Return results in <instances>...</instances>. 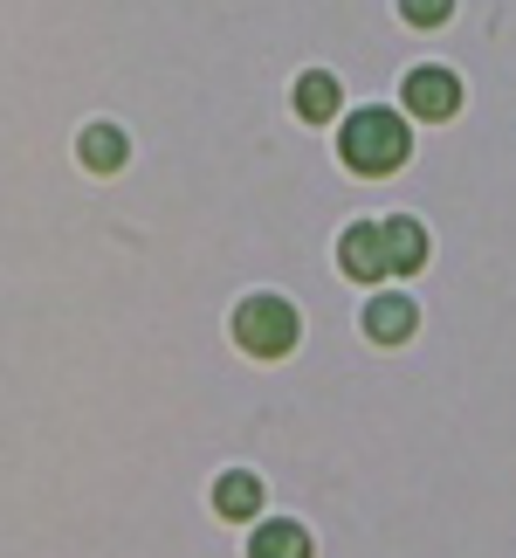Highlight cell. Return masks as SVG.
<instances>
[{
    "instance_id": "cell-1",
    "label": "cell",
    "mask_w": 516,
    "mask_h": 558,
    "mask_svg": "<svg viewBox=\"0 0 516 558\" xmlns=\"http://www.w3.org/2000/svg\"><path fill=\"white\" fill-rule=\"evenodd\" d=\"M406 118L400 111H352V124L337 132V153L352 173H393V166H406Z\"/></svg>"
},
{
    "instance_id": "cell-2",
    "label": "cell",
    "mask_w": 516,
    "mask_h": 558,
    "mask_svg": "<svg viewBox=\"0 0 516 558\" xmlns=\"http://www.w3.org/2000/svg\"><path fill=\"white\" fill-rule=\"evenodd\" d=\"M234 345L255 352V359H283L296 345V311L283 296H242V311H234Z\"/></svg>"
},
{
    "instance_id": "cell-3",
    "label": "cell",
    "mask_w": 516,
    "mask_h": 558,
    "mask_svg": "<svg viewBox=\"0 0 516 558\" xmlns=\"http://www.w3.org/2000/svg\"><path fill=\"white\" fill-rule=\"evenodd\" d=\"M337 269L352 276V283H379V276H393V269H385V228L379 221H352V228H344Z\"/></svg>"
},
{
    "instance_id": "cell-4",
    "label": "cell",
    "mask_w": 516,
    "mask_h": 558,
    "mask_svg": "<svg viewBox=\"0 0 516 558\" xmlns=\"http://www.w3.org/2000/svg\"><path fill=\"white\" fill-rule=\"evenodd\" d=\"M406 111H414V118H455L462 111V76L441 70V62L414 70V76H406Z\"/></svg>"
},
{
    "instance_id": "cell-5",
    "label": "cell",
    "mask_w": 516,
    "mask_h": 558,
    "mask_svg": "<svg viewBox=\"0 0 516 558\" xmlns=\"http://www.w3.org/2000/svg\"><path fill=\"white\" fill-rule=\"evenodd\" d=\"M379 228H385V269H393V276H414L427 263V228L406 221V214H393V221H379Z\"/></svg>"
},
{
    "instance_id": "cell-6",
    "label": "cell",
    "mask_w": 516,
    "mask_h": 558,
    "mask_svg": "<svg viewBox=\"0 0 516 558\" xmlns=\"http://www.w3.org/2000/svg\"><path fill=\"white\" fill-rule=\"evenodd\" d=\"M414 304H406V296H372V304H365V331H372V345H406V338H414Z\"/></svg>"
},
{
    "instance_id": "cell-7",
    "label": "cell",
    "mask_w": 516,
    "mask_h": 558,
    "mask_svg": "<svg viewBox=\"0 0 516 558\" xmlns=\"http://www.w3.org/2000/svg\"><path fill=\"white\" fill-rule=\"evenodd\" d=\"M248 558H310V531H304V524H290V518H275V524H255Z\"/></svg>"
},
{
    "instance_id": "cell-8",
    "label": "cell",
    "mask_w": 516,
    "mask_h": 558,
    "mask_svg": "<svg viewBox=\"0 0 516 558\" xmlns=\"http://www.w3.org/2000/svg\"><path fill=\"white\" fill-rule=\"evenodd\" d=\"M213 510H221V518H255V510H262V483H255L248 469H228V476L213 483Z\"/></svg>"
},
{
    "instance_id": "cell-9",
    "label": "cell",
    "mask_w": 516,
    "mask_h": 558,
    "mask_svg": "<svg viewBox=\"0 0 516 558\" xmlns=\"http://www.w3.org/2000/svg\"><path fill=\"white\" fill-rule=\"evenodd\" d=\"M296 111H304L310 124H331L337 118V76H324V70L296 76Z\"/></svg>"
},
{
    "instance_id": "cell-10",
    "label": "cell",
    "mask_w": 516,
    "mask_h": 558,
    "mask_svg": "<svg viewBox=\"0 0 516 558\" xmlns=\"http://www.w3.org/2000/svg\"><path fill=\"white\" fill-rule=\"evenodd\" d=\"M76 153H83L90 173H118V166H124V132H118V124H90Z\"/></svg>"
},
{
    "instance_id": "cell-11",
    "label": "cell",
    "mask_w": 516,
    "mask_h": 558,
    "mask_svg": "<svg viewBox=\"0 0 516 558\" xmlns=\"http://www.w3.org/2000/svg\"><path fill=\"white\" fill-rule=\"evenodd\" d=\"M400 14L414 21V28H441V21L455 14V0H400Z\"/></svg>"
}]
</instances>
